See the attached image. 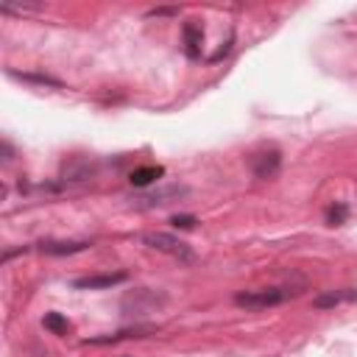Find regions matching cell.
<instances>
[{
	"label": "cell",
	"instance_id": "obj_14",
	"mask_svg": "<svg viewBox=\"0 0 357 357\" xmlns=\"http://www.w3.org/2000/svg\"><path fill=\"white\" fill-rule=\"evenodd\" d=\"M170 223H173V226H178V229H192L198 220H195L192 215H173V218H170Z\"/></svg>",
	"mask_w": 357,
	"mask_h": 357
},
{
	"label": "cell",
	"instance_id": "obj_10",
	"mask_svg": "<svg viewBox=\"0 0 357 357\" xmlns=\"http://www.w3.org/2000/svg\"><path fill=\"white\" fill-rule=\"evenodd\" d=\"M357 298V290H332V293H321V296H315V307L318 310H326V307H335V304H340V301H354Z\"/></svg>",
	"mask_w": 357,
	"mask_h": 357
},
{
	"label": "cell",
	"instance_id": "obj_4",
	"mask_svg": "<svg viewBox=\"0 0 357 357\" xmlns=\"http://www.w3.org/2000/svg\"><path fill=\"white\" fill-rule=\"evenodd\" d=\"M165 304V296L151 290V287H139V290H131L126 298H123V310L131 312V315H145V312H153L156 307Z\"/></svg>",
	"mask_w": 357,
	"mask_h": 357
},
{
	"label": "cell",
	"instance_id": "obj_9",
	"mask_svg": "<svg viewBox=\"0 0 357 357\" xmlns=\"http://www.w3.org/2000/svg\"><path fill=\"white\" fill-rule=\"evenodd\" d=\"M201 42H204V31L198 22H184V45H187V56L198 59L201 56Z\"/></svg>",
	"mask_w": 357,
	"mask_h": 357
},
{
	"label": "cell",
	"instance_id": "obj_15",
	"mask_svg": "<svg viewBox=\"0 0 357 357\" xmlns=\"http://www.w3.org/2000/svg\"><path fill=\"white\" fill-rule=\"evenodd\" d=\"M176 11H178V8H151L148 14H151V17H156V14L162 17V14H176Z\"/></svg>",
	"mask_w": 357,
	"mask_h": 357
},
{
	"label": "cell",
	"instance_id": "obj_1",
	"mask_svg": "<svg viewBox=\"0 0 357 357\" xmlns=\"http://www.w3.org/2000/svg\"><path fill=\"white\" fill-rule=\"evenodd\" d=\"M187 195H190V187H187V184H162V187H156V190L131 195V198H128V206H131V209H159V206H167V204L181 201V198H187Z\"/></svg>",
	"mask_w": 357,
	"mask_h": 357
},
{
	"label": "cell",
	"instance_id": "obj_6",
	"mask_svg": "<svg viewBox=\"0 0 357 357\" xmlns=\"http://www.w3.org/2000/svg\"><path fill=\"white\" fill-rule=\"evenodd\" d=\"M128 273L126 271H117V273H92V276H81L73 282L75 290H103V287H114L120 282H126Z\"/></svg>",
	"mask_w": 357,
	"mask_h": 357
},
{
	"label": "cell",
	"instance_id": "obj_8",
	"mask_svg": "<svg viewBox=\"0 0 357 357\" xmlns=\"http://www.w3.org/2000/svg\"><path fill=\"white\" fill-rule=\"evenodd\" d=\"M165 176V167L162 165H142V167H134L131 170V176H128V181L134 184V187H151L156 178H162Z\"/></svg>",
	"mask_w": 357,
	"mask_h": 357
},
{
	"label": "cell",
	"instance_id": "obj_7",
	"mask_svg": "<svg viewBox=\"0 0 357 357\" xmlns=\"http://www.w3.org/2000/svg\"><path fill=\"white\" fill-rule=\"evenodd\" d=\"M86 245H89L86 240H42L39 243V251L42 254H50V257H67V254L84 251Z\"/></svg>",
	"mask_w": 357,
	"mask_h": 357
},
{
	"label": "cell",
	"instance_id": "obj_5",
	"mask_svg": "<svg viewBox=\"0 0 357 357\" xmlns=\"http://www.w3.org/2000/svg\"><path fill=\"white\" fill-rule=\"evenodd\" d=\"M279 167H282V156H279L276 148L259 151V153L251 156V170H254L257 178H273L279 173Z\"/></svg>",
	"mask_w": 357,
	"mask_h": 357
},
{
	"label": "cell",
	"instance_id": "obj_13",
	"mask_svg": "<svg viewBox=\"0 0 357 357\" xmlns=\"http://www.w3.org/2000/svg\"><path fill=\"white\" fill-rule=\"evenodd\" d=\"M11 78H20V81H28V84H42V86H61V81H56V78H50V75H31V73H8Z\"/></svg>",
	"mask_w": 357,
	"mask_h": 357
},
{
	"label": "cell",
	"instance_id": "obj_12",
	"mask_svg": "<svg viewBox=\"0 0 357 357\" xmlns=\"http://www.w3.org/2000/svg\"><path fill=\"white\" fill-rule=\"evenodd\" d=\"M346 218H349V206L340 204V201H335V204L326 209V223H329V226H343Z\"/></svg>",
	"mask_w": 357,
	"mask_h": 357
},
{
	"label": "cell",
	"instance_id": "obj_2",
	"mask_svg": "<svg viewBox=\"0 0 357 357\" xmlns=\"http://www.w3.org/2000/svg\"><path fill=\"white\" fill-rule=\"evenodd\" d=\"M139 243L148 245V248H153V251H162V254H167V257H173L178 262H195V251L184 240H178L176 234H167V231H142L139 234Z\"/></svg>",
	"mask_w": 357,
	"mask_h": 357
},
{
	"label": "cell",
	"instance_id": "obj_3",
	"mask_svg": "<svg viewBox=\"0 0 357 357\" xmlns=\"http://www.w3.org/2000/svg\"><path fill=\"white\" fill-rule=\"evenodd\" d=\"M296 290H284V287H262V290H245V293H237L234 296V304L237 307H245V310H265V307H276L282 304L287 296H293Z\"/></svg>",
	"mask_w": 357,
	"mask_h": 357
},
{
	"label": "cell",
	"instance_id": "obj_11",
	"mask_svg": "<svg viewBox=\"0 0 357 357\" xmlns=\"http://www.w3.org/2000/svg\"><path fill=\"white\" fill-rule=\"evenodd\" d=\"M42 326L50 332V335H67L70 332V321L61 315V312H47L42 318Z\"/></svg>",
	"mask_w": 357,
	"mask_h": 357
}]
</instances>
